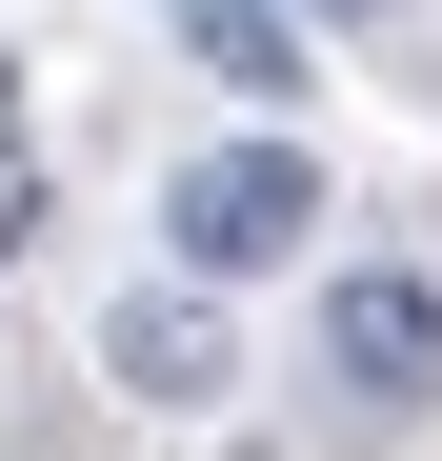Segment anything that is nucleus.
Wrapping results in <instances>:
<instances>
[{
  "instance_id": "1",
  "label": "nucleus",
  "mask_w": 442,
  "mask_h": 461,
  "mask_svg": "<svg viewBox=\"0 0 442 461\" xmlns=\"http://www.w3.org/2000/svg\"><path fill=\"white\" fill-rule=\"evenodd\" d=\"M181 281H262V261H302V221H322V161L302 140H221V161H181Z\"/></svg>"
},
{
  "instance_id": "2",
  "label": "nucleus",
  "mask_w": 442,
  "mask_h": 461,
  "mask_svg": "<svg viewBox=\"0 0 442 461\" xmlns=\"http://www.w3.org/2000/svg\"><path fill=\"white\" fill-rule=\"evenodd\" d=\"M322 381H342V402H422V381H442V281L422 261L322 281Z\"/></svg>"
},
{
  "instance_id": "3",
  "label": "nucleus",
  "mask_w": 442,
  "mask_h": 461,
  "mask_svg": "<svg viewBox=\"0 0 442 461\" xmlns=\"http://www.w3.org/2000/svg\"><path fill=\"white\" fill-rule=\"evenodd\" d=\"M161 21L201 41V81H242V101H302L322 60H302V21H281V0H161Z\"/></svg>"
},
{
  "instance_id": "4",
  "label": "nucleus",
  "mask_w": 442,
  "mask_h": 461,
  "mask_svg": "<svg viewBox=\"0 0 442 461\" xmlns=\"http://www.w3.org/2000/svg\"><path fill=\"white\" fill-rule=\"evenodd\" d=\"M121 381H141V402H221V301H161V281H141L121 301V341H101Z\"/></svg>"
},
{
  "instance_id": "5",
  "label": "nucleus",
  "mask_w": 442,
  "mask_h": 461,
  "mask_svg": "<svg viewBox=\"0 0 442 461\" xmlns=\"http://www.w3.org/2000/svg\"><path fill=\"white\" fill-rule=\"evenodd\" d=\"M322 21H402V0H322Z\"/></svg>"
}]
</instances>
